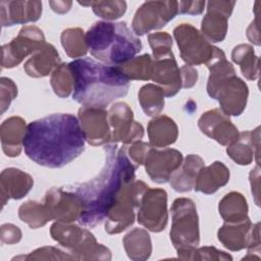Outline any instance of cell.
<instances>
[{
  "label": "cell",
  "mask_w": 261,
  "mask_h": 261,
  "mask_svg": "<svg viewBox=\"0 0 261 261\" xmlns=\"http://www.w3.org/2000/svg\"><path fill=\"white\" fill-rule=\"evenodd\" d=\"M85 135L72 114L55 113L30 122L23 140L27 156L37 164L60 168L85 151Z\"/></svg>",
  "instance_id": "1"
},
{
  "label": "cell",
  "mask_w": 261,
  "mask_h": 261,
  "mask_svg": "<svg viewBox=\"0 0 261 261\" xmlns=\"http://www.w3.org/2000/svg\"><path fill=\"white\" fill-rule=\"evenodd\" d=\"M125 147L118 148L114 143L105 145V164L100 174L90 181L68 187L85 204V212L79 220L82 225L94 227L105 220L121 190L136 179L138 166L127 156Z\"/></svg>",
  "instance_id": "2"
},
{
  "label": "cell",
  "mask_w": 261,
  "mask_h": 261,
  "mask_svg": "<svg viewBox=\"0 0 261 261\" xmlns=\"http://www.w3.org/2000/svg\"><path fill=\"white\" fill-rule=\"evenodd\" d=\"M69 65L74 80L72 99L84 107L105 108L128 92L130 82L118 66L88 57L75 59Z\"/></svg>",
  "instance_id": "3"
},
{
  "label": "cell",
  "mask_w": 261,
  "mask_h": 261,
  "mask_svg": "<svg viewBox=\"0 0 261 261\" xmlns=\"http://www.w3.org/2000/svg\"><path fill=\"white\" fill-rule=\"evenodd\" d=\"M86 41L95 58L114 66L130 60L142 50L141 40L125 22L97 21L86 33Z\"/></svg>",
  "instance_id": "4"
},
{
  "label": "cell",
  "mask_w": 261,
  "mask_h": 261,
  "mask_svg": "<svg viewBox=\"0 0 261 261\" xmlns=\"http://www.w3.org/2000/svg\"><path fill=\"white\" fill-rule=\"evenodd\" d=\"M210 71L207 93L216 99L220 109L228 116H239L246 108L249 96L247 84L237 76L234 67L227 61L224 52L206 65Z\"/></svg>",
  "instance_id": "5"
},
{
  "label": "cell",
  "mask_w": 261,
  "mask_h": 261,
  "mask_svg": "<svg viewBox=\"0 0 261 261\" xmlns=\"http://www.w3.org/2000/svg\"><path fill=\"white\" fill-rule=\"evenodd\" d=\"M54 241L66 248L75 260H111L110 250L99 244L95 236L88 229L74 223L54 222L50 227Z\"/></svg>",
  "instance_id": "6"
},
{
  "label": "cell",
  "mask_w": 261,
  "mask_h": 261,
  "mask_svg": "<svg viewBox=\"0 0 261 261\" xmlns=\"http://www.w3.org/2000/svg\"><path fill=\"white\" fill-rule=\"evenodd\" d=\"M170 211V241L177 254L198 247L200 230L195 203L188 198H177L173 201Z\"/></svg>",
  "instance_id": "7"
},
{
  "label": "cell",
  "mask_w": 261,
  "mask_h": 261,
  "mask_svg": "<svg viewBox=\"0 0 261 261\" xmlns=\"http://www.w3.org/2000/svg\"><path fill=\"white\" fill-rule=\"evenodd\" d=\"M148 188L144 181L134 180L121 190L105 218L107 233H119L134 224L135 210H138L142 196Z\"/></svg>",
  "instance_id": "8"
},
{
  "label": "cell",
  "mask_w": 261,
  "mask_h": 261,
  "mask_svg": "<svg viewBox=\"0 0 261 261\" xmlns=\"http://www.w3.org/2000/svg\"><path fill=\"white\" fill-rule=\"evenodd\" d=\"M180 57L187 65L208 64L222 50L213 46L194 25L181 23L173 30Z\"/></svg>",
  "instance_id": "9"
},
{
  "label": "cell",
  "mask_w": 261,
  "mask_h": 261,
  "mask_svg": "<svg viewBox=\"0 0 261 261\" xmlns=\"http://www.w3.org/2000/svg\"><path fill=\"white\" fill-rule=\"evenodd\" d=\"M218 241L230 251L248 249L244 259H257L255 253H260V223L253 224L250 218L240 222H224L217 231Z\"/></svg>",
  "instance_id": "10"
},
{
  "label": "cell",
  "mask_w": 261,
  "mask_h": 261,
  "mask_svg": "<svg viewBox=\"0 0 261 261\" xmlns=\"http://www.w3.org/2000/svg\"><path fill=\"white\" fill-rule=\"evenodd\" d=\"M178 13V1H147L136 11L132 27L136 35L143 36L165 27Z\"/></svg>",
  "instance_id": "11"
},
{
  "label": "cell",
  "mask_w": 261,
  "mask_h": 261,
  "mask_svg": "<svg viewBox=\"0 0 261 261\" xmlns=\"http://www.w3.org/2000/svg\"><path fill=\"white\" fill-rule=\"evenodd\" d=\"M45 44V36L41 29L36 25H24L14 39L2 46V67H15L28 55H33Z\"/></svg>",
  "instance_id": "12"
},
{
  "label": "cell",
  "mask_w": 261,
  "mask_h": 261,
  "mask_svg": "<svg viewBox=\"0 0 261 261\" xmlns=\"http://www.w3.org/2000/svg\"><path fill=\"white\" fill-rule=\"evenodd\" d=\"M138 222L153 232L162 231L168 221L167 193L163 189L148 188L138 208Z\"/></svg>",
  "instance_id": "13"
},
{
  "label": "cell",
  "mask_w": 261,
  "mask_h": 261,
  "mask_svg": "<svg viewBox=\"0 0 261 261\" xmlns=\"http://www.w3.org/2000/svg\"><path fill=\"white\" fill-rule=\"evenodd\" d=\"M108 122L111 130L110 143H122L126 146L144 137L143 125L134 120L133 110L124 102H116L110 106Z\"/></svg>",
  "instance_id": "14"
},
{
  "label": "cell",
  "mask_w": 261,
  "mask_h": 261,
  "mask_svg": "<svg viewBox=\"0 0 261 261\" xmlns=\"http://www.w3.org/2000/svg\"><path fill=\"white\" fill-rule=\"evenodd\" d=\"M44 203L48 207L52 219L59 222L71 223L79 221L85 212L83 200L68 189H50L45 195Z\"/></svg>",
  "instance_id": "15"
},
{
  "label": "cell",
  "mask_w": 261,
  "mask_h": 261,
  "mask_svg": "<svg viewBox=\"0 0 261 261\" xmlns=\"http://www.w3.org/2000/svg\"><path fill=\"white\" fill-rule=\"evenodd\" d=\"M77 119L86 141L92 146L107 145L111 142L108 111L104 108L81 107Z\"/></svg>",
  "instance_id": "16"
},
{
  "label": "cell",
  "mask_w": 261,
  "mask_h": 261,
  "mask_svg": "<svg viewBox=\"0 0 261 261\" xmlns=\"http://www.w3.org/2000/svg\"><path fill=\"white\" fill-rule=\"evenodd\" d=\"M236 1L212 0L207 2V12L202 19L201 33L212 43L222 42L227 33V19L232 13Z\"/></svg>",
  "instance_id": "17"
},
{
  "label": "cell",
  "mask_w": 261,
  "mask_h": 261,
  "mask_svg": "<svg viewBox=\"0 0 261 261\" xmlns=\"http://www.w3.org/2000/svg\"><path fill=\"white\" fill-rule=\"evenodd\" d=\"M182 162V154L171 148L157 149L151 147L144 161L145 169L149 177L157 182L169 181L171 174Z\"/></svg>",
  "instance_id": "18"
},
{
  "label": "cell",
  "mask_w": 261,
  "mask_h": 261,
  "mask_svg": "<svg viewBox=\"0 0 261 261\" xmlns=\"http://www.w3.org/2000/svg\"><path fill=\"white\" fill-rule=\"evenodd\" d=\"M201 132L222 146H228L239 137L237 126L220 108L206 111L198 120Z\"/></svg>",
  "instance_id": "19"
},
{
  "label": "cell",
  "mask_w": 261,
  "mask_h": 261,
  "mask_svg": "<svg viewBox=\"0 0 261 261\" xmlns=\"http://www.w3.org/2000/svg\"><path fill=\"white\" fill-rule=\"evenodd\" d=\"M41 14V1H0V22L3 28L37 21Z\"/></svg>",
  "instance_id": "20"
},
{
  "label": "cell",
  "mask_w": 261,
  "mask_h": 261,
  "mask_svg": "<svg viewBox=\"0 0 261 261\" xmlns=\"http://www.w3.org/2000/svg\"><path fill=\"white\" fill-rule=\"evenodd\" d=\"M33 177L17 168L9 167L2 170L0 174V196L2 207L10 199L23 198L33 188Z\"/></svg>",
  "instance_id": "21"
},
{
  "label": "cell",
  "mask_w": 261,
  "mask_h": 261,
  "mask_svg": "<svg viewBox=\"0 0 261 261\" xmlns=\"http://www.w3.org/2000/svg\"><path fill=\"white\" fill-rule=\"evenodd\" d=\"M153 60L151 80L161 88L165 97H173L181 89L180 70L174 56Z\"/></svg>",
  "instance_id": "22"
},
{
  "label": "cell",
  "mask_w": 261,
  "mask_h": 261,
  "mask_svg": "<svg viewBox=\"0 0 261 261\" xmlns=\"http://www.w3.org/2000/svg\"><path fill=\"white\" fill-rule=\"evenodd\" d=\"M260 126L254 130H247L239 134L238 139L227 146V155L240 165H249L254 157L259 165Z\"/></svg>",
  "instance_id": "23"
},
{
  "label": "cell",
  "mask_w": 261,
  "mask_h": 261,
  "mask_svg": "<svg viewBox=\"0 0 261 261\" xmlns=\"http://www.w3.org/2000/svg\"><path fill=\"white\" fill-rule=\"evenodd\" d=\"M27 126L25 120L19 116H11L1 123V146L5 155L8 157H17L20 154Z\"/></svg>",
  "instance_id": "24"
},
{
  "label": "cell",
  "mask_w": 261,
  "mask_h": 261,
  "mask_svg": "<svg viewBox=\"0 0 261 261\" xmlns=\"http://www.w3.org/2000/svg\"><path fill=\"white\" fill-rule=\"evenodd\" d=\"M60 63L56 48L52 44L46 43L25 61L23 69L32 77H44L49 75Z\"/></svg>",
  "instance_id": "25"
},
{
  "label": "cell",
  "mask_w": 261,
  "mask_h": 261,
  "mask_svg": "<svg viewBox=\"0 0 261 261\" xmlns=\"http://www.w3.org/2000/svg\"><path fill=\"white\" fill-rule=\"evenodd\" d=\"M203 166H205L204 160L199 155H188L179 167L171 174L169 178L171 188L178 193L190 192L194 189L198 173Z\"/></svg>",
  "instance_id": "26"
},
{
  "label": "cell",
  "mask_w": 261,
  "mask_h": 261,
  "mask_svg": "<svg viewBox=\"0 0 261 261\" xmlns=\"http://www.w3.org/2000/svg\"><path fill=\"white\" fill-rule=\"evenodd\" d=\"M229 180V169L220 161L203 166L197 176L194 189L206 195L215 193Z\"/></svg>",
  "instance_id": "27"
},
{
  "label": "cell",
  "mask_w": 261,
  "mask_h": 261,
  "mask_svg": "<svg viewBox=\"0 0 261 261\" xmlns=\"http://www.w3.org/2000/svg\"><path fill=\"white\" fill-rule=\"evenodd\" d=\"M149 144L154 148H164L173 144L178 137V128L173 119L158 115L151 119L147 127Z\"/></svg>",
  "instance_id": "28"
},
{
  "label": "cell",
  "mask_w": 261,
  "mask_h": 261,
  "mask_svg": "<svg viewBox=\"0 0 261 261\" xmlns=\"http://www.w3.org/2000/svg\"><path fill=\"white\" fill-rule=\"evenodd\" d=\"M122 243L125 253L130 260L144 261L151 256V238L148 231L144 228L136 227L132 229L124 236Z\"/></svg>",
  "instance_id": "29"
},
{
  "label": "cell",
  "mask_w": 261,
  "mask_h": 261,
  "mask_svg": "<svg viewBox=\"0 0 261 261\" xmlns=\"http://www.w3.org/2000/svg\"><path fill=\"white\" fill-rule=\"evenodd\" d=\"M218 211L224 222H240L248 217V204L239 192L226 194L219 202Z\"/></svg>",
  "instance_id": "30"
},
{
  "label": "cell",
  "mask_w": 261,
  "mask_h": 261,
  "mask_svg": "<svg viewBox=\"0 0 261 261\" xmlns=\"http://www.w3.org/2000/svg\"><path fill=\"white\" fill-rule=\"evenodd\" d=\"M231 59L240 65L243 75L248 80H256L259 76V57L255 54L251 45L240 44L231 51Z\"/></svg>",
  "instance_id": "31"
},
{
  "label": "cell",
  "mask_w": 261,
  "mask_h": 261,
  "mask_svg": "<svg viewBox=\"0 0 261 261\" xmlns=\"http://www.w3.org/2000/svg\"><path fill=\"white\" fill-rule=\"evenodd\" d=\"M18 217L32 229L42 227L47 222L53 220L46 204L37 201H27L22 203L18 208Z\"/></svg>",
  "instance_id": "32"
},
{
  "label": "cell",
  "mask_w": 261,
  "mask_h": 261,
  "mask_svg": "<svg viewBox=\"0 0 261 261\" xmlns=\"http://www.w3.org/2000/svg\"><path fill=\"white\" fill-rule=\"evenodd\" d=\"M164 93L160 87L154 84L144 85L138 95L140 105L148 116H158L164 108Z\"/></svg>",
  "instance_id": "33"
},
{
  "label": "cell",
  "mask_w": 261,
  "mask_h": 261,
  "mask_svg": "<svg viewBox=\"0 0 261 261\" xmlns=\"http://www.w3.org/2000/svg\"><path fill=\"white\" fill-rule=\"evenodd\" d=\"M153 62V57L146 53L118 65V68L129 81H149L152 76Z\"/></svg>",
  "instance_id": "34"
},
{
  "label": "cell",
  "mask_w": 261,
  "mask_h": 261,
  "mask_svg": "<svg viewBox=\"0 0 261 261\" xmlns=\"http://www.w3.org/2000/svg\"><path fill=\"white\" fill-rule=\"evenodd\" d=\"M62 47L70 58L85 56L88 52L86 34L81 28H69L64 30L60 36Z\"/></svg>",
  "instance_id": "35"
},
{
  "label": "cell",
  "mask_w": 261,
  "mask_h": 261,
  "mask_svg": "<svg viewBox=\"0 0 261 261\" xmlns=\"http://www.w3.org/2000/svg\"><path fill=\"white\" fill-rule=\"evenodd\" d=\"M50 84L55 95L60 98H66L71 94L74 88V80L69 63L61 62L52 71Z\"/></svg>",
  "instance_id": "36"
},
{
  "label": "cell",
  "mask_w": 261,
  "mask_h": 261,
  "mask_svg": "<svg viewBox=\"0 0 261 261\" xmlns=\"http://www.w3.org/2000/svg\"><path fill=\"white\" fill-rule=\"evenodd\" d=\"M83 6H91L94 13L106 20H114L122 16L126 11V2L121 0L79 2Z\"/></svg>",
  "instance_id": "37"
},
{
  "label": "cell",
  "mask_w": 261,
  "mask_h": 261,
  "mask_svg": "<svg viewBox=\"0 0 261 261\" xmlns=\"http://www.w3.org/2000/svg\"><path fill=\"white\" fill-rule=\"evenodd\" d=\"M148 41L152 49L153 59H161L174 56L172 47V38L166 32H157L148 35Z\"/></svg>",
  "instance_id": "38"
},
{
  "label": "cell",
  "mask_w": 261,
  "mask_h": 261,
  "mask_svg": "<svg viewBox=\"0 0 261 261\" xmlns=\"http://www.w3.org/2000/svg\"><path fill=\"white\" fill-rule=\"evenodd\" d=\"M179 259L182 260H217V261H225V260H232V257L220 250H217L214 247H201V248H194L189 250L178 256Z\"/></svg>",
  "instance_id": "39"
},
{
  "label": "cell",
  "mask_w": 261,
  "mask_h": 261,
  "mask_svg": "<svg viewBox=\"0 0 261 261\" xmlns=\"http://www.w3.org/2000/svg\"><path fill=\"white\" fill-rule=\"evenodd\" d=\"M12 260H75L74 257L55 247H42L29 255L14 257Z\"/></svg>",
  "instance_id": "40"
},
{
  "label": "cell",
  "mask_w": 261,
  "mask_h": 261,
  "mask_svg": "<svg viewBox=\"0 0 261 261\" xmlns=\"http://www.w3.org/2000/svg\"><path fill=\"white\" fill-rule=\"evenodd\" d=\"M17 96V87L15 83L8 77L0 79V108L3 114L9 107L11 101Z\"/></svg>",
  "instance_id": "41"
},
{
  "label": "cell",
  "mask_w": 261,
  "mask_h": 261,
  "mask_svg": "<svg viewBox=\"0 0 261 261\" xmlns=\"http://www.w3.org/2000/svg\"><path fill=\"white\" fill-rule=\"evenodd\" d=\"M151 147L152 146L149 143L138 141L129 145V147L126 149V153L132 162L139 167L140 165L144 164L146 156Z\"/></svg>",
  "instance_id": "42"
},
{
  "label": "cell",
  "mask_w": 261,
  "mask_h": 261,
  "mask_svg": "<svg viewBox=\"0 0 261 261\" xmlns=\"http://www.w3.org/2000/svg\"><path fill=\"white\" fill-rule=\"evenodd\" d=\"M22 237L21 230L18 226L11 224V223H5L1 225L0 228V239L2 244H16L20 241Z\"/></svg>",
  "instance_id": "43"
},
{
  "label": "cell",
  "mask_w": 261,
  "mask_h": 261,
  "mask_svg": "<svg viewBox=\"0 0 261 261\" xmlns=\"http://www.w3.org/2000/svg\"><path fill=\"white\" fill-rule=\"evenodd\" d=\"M205 4V1H179L178 13L191 15L201 14L204 11Z\"/></svg>",
  "instance_id": "44"
},
{
  "label": "cell",
  "mask_w": 261,
  "mask_h": 261,
  "mask_svg": "<svg viewBox=\"0 0 261 261\" xmlns=\"http://www.w3.org/2000/svg\"><path fill=\"white\" fill-rule=\"evenodd\" d=\"M181 76V88L190 89L194 87L198 81V71L191 65H184L179 68Z\"/></svg>",
  "instance_id": "45"
},
{
  "label": "cell",
  "mask_w": 261,
  "mask_h": 261,
  "mask_svg": "<svg viewBox=\"0 0 261 261\" xmlns=\"http://www.w3.org/2000/svg\"><path fill=\"white\" fill-rule=\"evenodd\" d=\"M259 179H260V168L259 165H257L255 168H253L250 172V182L252 187V193L255 197V202L259 206Z\"/></svg>",
  "instance_id": "46"
},
{
  "label": "cell",
  "mask_w": 261,
  "mask_h": 261,
  "mask_svg": "<svg viewBox=\"0 0 261 261\" xmlns=\"http://www.w3.org/2000/svg\"><path fill=\"white\" fill-rule=\"evenodd\" d=\"M49 5L51 6L52 10L56 13L63 14L69 11L72 2L71 1H49Z\"/></svg>",
  "instance_id": "47"
},
{
  "label": "cell",
  "mask_w": 261,
  "mask_h": 261,
  "mask_svg": "<svg viewBox=\"0 0 261 261\" xmlns=\"http://www.w3.org/2000/svg\"><path fill=\"white\" fill-rule=\"evenodd\" d=\"M254 35H256V37L259 38V34H258V27H257V17L254 19V21L251 22V24L249 25L248 30H247V37L250 40V42H252L253 44L259 46L260 42L257 41L254 37Z\"/></svg>",
  "instance_id": "48"
}]
</instances>
